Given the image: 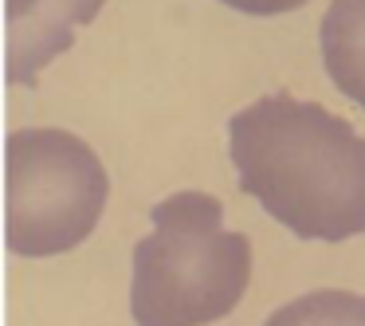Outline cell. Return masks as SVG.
<instances>
[{"instance_id": "7", "label": "cell", "mask_w": 365, "mask_h": 326, "mask_svg": "<svg viewBox=\"0 0 365 326\" xmlns=\"http://www.w3.org/2000/svg\"><path fill=\"white\" fill-rule=\"evenodd\" d=\"M236 12H247V16H279V12H291V9H302L310 0H220Z\"/></svg>"}, {"instance_id": "4", "label": "cell", "mask_w": 365, "mask_h": 326, "mask_svg": "<svg viewBox=\"0 0 365 326\" xmlns=\"http://www.w3.org/2000/svg\"><path fill=\"white\" fill-rule=\"evenodd\" d=\"M106 0H4V75L12 87H36L40 71L75 44V32Z\"/></svg>"}, {"instance_id": "5", "label": "cell", "mask_w": 365, "mask_h": 326, "mask_svg": "<svg viewBox=\"0 0 365 326\" xmlns=\"http://www.w3.org/2000/svg\"><path fill=\"white\" fill-rule=\"evenodd\" d=\"M318 40L334 87L365 106V0H330Z\"/></svg>"}, {"instance_id": "3", "label": "cell", "mask_w": 365, "mask_h": 326, "mask_svg": "<svg viewBox=\"0 0 365 326\" xmlns=\"http://www.w3.org/2000/svg\"><path fill=\"white\" fill-rule=\"evenodd\" d=\"M110 177L71 130H16L4 146V240L16 255H59L95 232Z\"/></svg>"}, {"instance_id": "1", "label": "cell", "mask_w": 365, "mask_h": 326, "mask_svg": "<svg viewBox=\"0 0 365 326\" xmlns=\"http://www.w3.org/2000/svg\"><path fill=\"white\" fill-rule=\"evenodd\" d=\"M228 153L240 189L299 240L365 232V138L318 103L263 95L232 114Z\"/></svg>"}, {"instance_id": "6", "label": "cell", "mask_w": 365, "mask_h": 326, "mask_svg": "<svg viewBox=\"0 0 365 326\" xmlns=\"http://www.w3.org/2000/svg\"><path fill=\"white\" fill-rule=\"evenodd\" d=\"M263 326H365V295L357 291H310L283 302Z\"/></svg>"}, {"instance_id": "2", "label": "cell", "mask_w": 365, "mask_h": 326, "mask_svg": "<svg viewBox=\"0 0 365 326\" xmlns=\"http://www.w3.org/2000/svg\"><path fill=\"white\" fill-rule=\"evenodd\" d=\"M134 244L130 310L138 326H205L232 315L252 279V240L224 228V205L185 189L150 208Z\"/></svg>"}]
</instances>
